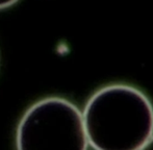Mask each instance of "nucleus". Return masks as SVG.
<instances>
[{"label": "nucleus", "mask_w": 153, "mask_h": 150, "mask_svg": "<svg viewBox=\"0 0 153 150\" xmlns=\"http://www.w3.org/2000/svg\"><path fill=\"white\" fill-rule=\"evenodd\" d=\"M94 150H140L153 136V105L140 90L111 85L98 90L82 114Z\"/></svg>", "instance_id": "1"}, {"label": "nucleus", "mask_w": 153, "mask_h": 150, "mask_svg": "<svg viewBox=\"0 0 153 150\" xmlns=\"http://www.w3.org/2000/svg\"><path fill=\"white\" fill-rule=\"evenodd\" d=\"M17 150H88L82 114L69 100L49 97L32 104L17 128Z\"/></svg>", "instance_id": "2"}, {"label": "nucleus", "mask_w": 153, "mask_h": 150, "mask_svg": "<svg viewBox=\"0 0 153 150\" xmlns=\"http://www.w3.org/2000/svg\"><path fill=\"white\" fill-rule=\"evenodd\" d=\"M18 0H0V10L10 7L13 4H15Z\"/></svg>", "instance_id": "3"}, {"label": "nucleus", "mask_w": 153, "mask_h": 150, "mask_svg": "<svg viewBox=\"0 0 153 150\" xmlns=\"http://www.w3.org/2000/svg\"><path fill=\"white\" fill-rule=\"evenodd\" d=\"M140 150H153V136L148 140V142Z\"/></svg>", "instance_id": "4"}]
</instances>
